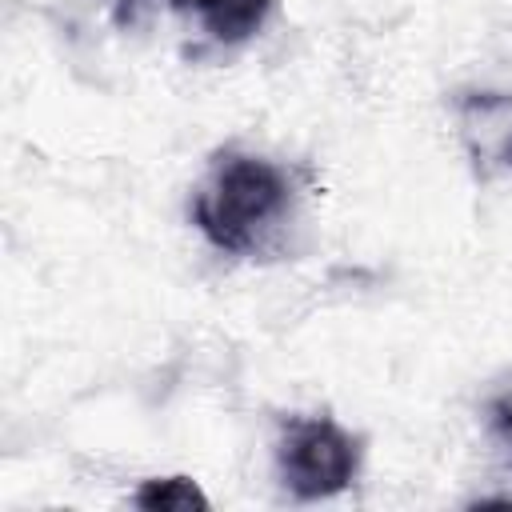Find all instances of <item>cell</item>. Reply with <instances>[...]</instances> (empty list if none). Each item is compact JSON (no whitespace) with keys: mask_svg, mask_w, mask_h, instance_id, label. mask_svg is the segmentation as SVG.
I'll return each mask as SVG.
<instances>
[{"mask_svg":"<svg viewBox=\"0 0 512 512\" xmlns=\"http://www.w3.org/2000/svg\"><path fill=\"white\" fill-rule=\"evenodd\" d=\"M296 212V184L288 168L268 156L220 148L192 196V224L224 256H272Z\"/></svg>","mask_w":512,"mask_h":512,"instance_id":"1","label":"cell"},{"mask_svg":"<svg viewBox=\"0 0 512 512\" xmlns=\"http://www.w3.org/2000/svg\"><path fill=\"white\" fill-rule=\"evenodd\" d=\"M364 464V436L332 416H284L276 436V472L292 500H328L344 492Z\"/></svg>","mask_w":512,"mask_h":512,"instance_id":"2","label":"cell"},{"mask_svg":"<svg viewBox=\"0 0 512 512\" xmlns=\"http://www.w3.org/2000/svg\"><path fill=\"white\" fill-rule=\"evenodd\" d=\"M180 16L196 20L200 32L216 44H244L252 40L276 0H168Z\"/></svg>","mask_w":512,"mask_h":512,"instance_id":"3","label":"cell"},{"mask_svg":"<svg viewBox=\"0 0 512 512\" xmlns=\"http://www.w3.org/2000/svg\"><path fill=\"white\" fill-rule=\"evenodd\" d=\"M132 504L144 512H208V496L200 492V484L192 476H156L144 480L132 492Z\"/></svg>","mask_w":512,"mask_h":512,"instance_id":"4","label":"cell"},{"mask_svg":"<svg viewBox=\"0 0 512 512\" xmlns=\"http://www.w3.org/2000/svg\"><path fill=\"white\" fill-rule=\"evenodd\" d=\"M144 8H148V0H112V12H116V24L120 28H132Z\"/></svg>","mask_w":512,"mask_h":512,"instance_id":"5","label":"cell"}]
</instances>
